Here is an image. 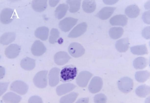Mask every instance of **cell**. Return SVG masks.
I'll use <instances>...</instances> for the list:
<instances>
[{
	"label": "cell",
	"mask_w": 150,
	"mask_h": 103,
	"mask_svg": "<svg viewBox=\"0 0 150 103\" xmlns=\"http://www.w3.org/2000/svg\"><path fill=\"white\" fill-rule=\"evenodd\" d=\"M77 73V68L72 65H69L64 67L60 73L61 80L66 82L71 81L76 77Z\"/></svg>",
	"instance_id": "cell-1"
},
{
	"label": "cell",
	"mask_w": 150,
	"mask_h": 103,
	"mask_svg": "<svg viewBox=\"0 0 150 103\" xmlns=\"http://www.w3.org/2000/svg\"><path fill=\"white\" fill-rule=\"evenodd\" d=\"M48 71L42 70L38 72L33 79L35 85L40 88L46 87L47 85V75Z\"/></svg>",
	"instance_id": "cell-2"
},
{
	"label": "cell",
	"mask_w": 150,
	"mask_h": 103,
	"mask_svg": "<svg viewBox=\"0 0 150 103\" xmlns=\"http://www.w3.org/2000/svg\"><path fill=\"white\" fill-rule=\"evenodd\" d=\"M117 84L119 90L124 93L129 92L133 88V81L131 78L128 77L121 78L118 81Z\"/></svg>",
	"instance_id": "cell-3"
},
{
	"label": "cell",
	"mask_w": 150,
	"mask_h": 103,
	"mask_svg": "<svg viewBox=\"0 0 150 103\" xmlns=\"http://www.w3.org/2000/svg\"><path fill=\"white\" fill-rule=\"evenodd\" d=\"M28 86L24 82L16 80L13 82L10 86V89L18 94L22 95L25 94L28 91Z\"/></svg>",
	"instance_id": "cell-4"
},
{
	"label": "cell",
	"mask_w": 150,
	"mask_h": 103,
	"mask_svg": "<svg viewBox=\"0 0 150 103\" xmlns=\"http://www.w3.org/2000/svg\"><path fill=\"white\" fill-rule=\"evenodd\" d=\"M68 51L73 57L78 58L81 56L84 53L85 50L80 44L76 42L71 43L68 48Z\"/></svg>",
	"instance_id": "cell-5"
},
{
	"label": "cell",
	"mask_w": 150,
	"mask_h": 103,
	"mask_svg": "<svg viewBox=\"0 0 150 103\" xmlns=\"http://www.w3.org/2000/svg\"><path fill=\"white\" fill-rule=\"evenodd\" d=\"M78 19L71 17H67L60 21L59 26L62 31H69L76 24Z\"/></svg>",
	"instance_id": "cell-6"
},
{
	"label": "cell",
	"mask_w": 150,
	"mask_h": 103,
	"mask_svg": "<svg viewBox=\"0 0 150 103\" xmlns=\"http://www.w3.org/2000/svg\"><path fill=\"white\" fill-rule=\"evenodd\" d=\"M92 76V74L89 71H82L79 73L76 78V83L80 87H85Z\"/></svg>",
	"instance_id": "cell-7"
},
{
	"label": "cell",
	"mask_w": 150,
	"mask_h": 103,
	"mask_svg": "<svg viewBox=\"0 0 150 103\" xmlns=\"http://www.w3.org/2000/svg\"><path fill=\"white\" fill-rule=\"evenodd\" d=\"M103 85L102 78L99 77L95 76L91 79L88 87V90L91 93L95 94L100 91Z\"/></svg>",
	"instance_id": "cell-8"
},
{
	"label": "cell",
	"mask_w": 150,
	"mask_h": 103,
	"mask_svg": "<svg viewBox=\"0 0 150 103\" xmlns=\"http://www.w3.org/2000/svg\"><path fill=\"white\" fill-rule=\"evenodd\" d=\"M14 10L10 8L3 9L0 14V21L4 24H8L13 20L15 15Z\"/></svg>",
	"instance_id": "cell-9"
},
{
	"label": "cell",
	"mask_w": 150,
	"mask_h": 103,
	"mask_svg": "<svg viewBox=\"0 0 150 103\" xmlns=\"http://www.w3.org/2000/svg\"><path fill=\"white\" fill-rule=\"evenodd\" d=\"M87 27V24L85 22L78 24L71 31L68 37L69 38H76L81 36L86 32Z\"/></svg>",
	"instance_id": "cell-10"
},
{
	"label": "cell",
	"mask_w": 150,
	"mask_h": 103,
	"mask_svg": "<svg viewBox=\"0 0 150 103\" xmlns=\"http://www.w3.org/2000/svg\"><path fill=\"white\" fill-rule=\"evenodd\" d=\"M60 71L59 69L56 67L52 68L50 71L48 78L49 84L50 86H55L59 83Z\"/></svg>",
	"instance_id": "cell-11"
},
{
	"label": "cell",
	"mask_w": 150,
	"mask_h": 103,
	"mask_svg": "<svg viewBox=\"0 0 150 103\" xmlns=\"http://www.w3.org/2000/svg\"><path fill=\"white\" fill-rule=\"evenodd\" d=\"M46 50V48L44 44L39 40H36L34 42L31 48L32 54L36 56L42 55L45 52Z\"/></svg>",
	"instance_id": "cell-12"
},
{
	"label": "cell",
	"mask_w": 150,
	"mask_h": 103,
	"mask_svg": "<svg viewBox=\"0 0 150 103\" xmlns=\"http://www.w3.org/2000/svg\"><path fill=\"white\" fill-rule=\"evenodd\" d=\"M20 50V46L16 44H12L6 48L5 54L8 58L13 59L19 55Z\"/></svg>",
	"instance_id": "cell-13"
},
{
	"label": "cell",
	"mask_w": 150,
	"mask_h": 103,
	"mask_svg": "<svg viewBox=\"0 0 150 103\" xmlns=\"http://www.w3.org/2000/svg\"><path fill=\"white\" fill-rule=\"evenodd\" d=\"M71 57L66 52L60 51L56 53L54 57L55 63L58 65H62L67 63Z\"/></svg>",
	"instance_id": "cell-14"
},
{
	"label": "cell",
	"mask_w": 150,
	"mask_h": 103,
	"mask_svg": "<svg viewBox=\"0 0 150 103\" xmlns=\"http://www.w3.org/2000/svg\"><path fill=\"white\" fill-rule=\"evenodd\" d=\"M128 18L126 16L123 14L115 15L112 17L109 20L110 24L112 26H124L127 24Z\"/></svg>",
	"instance_id": "cell-15"
},
{
	"label": "cell",
	"mask_w": 150,
	"mask_h": 103,
	"mask_svg": "<svg viewBox=\"0 0 150 103\" xmlns=\"http://www.w3.org/2000/svg\"><path fill=\"white\" fill-rule=\"evenodd\" d=\"M116 9L115 7H104L99 11L96 16L102 20H106L110 17Z\"/></svg>",
	"instance_id": "cell-16"
},
{
	"label": "cell",
	"mask_w": 150,
	"mask_h": 103,
	"mask_svg": "<svg viewBox=\"0 0 150 103\" xmlns=\"http://www.w3.org/2000/svg\"><path fill=\"white\" fill-rule=\"evenodd\" d=\"M76 87L75 85L71 83L62 84L57 87L56 93L58 96L62 95L72 91Z\"/></svg>",
	"instance_id": "cell-17"
},
{
	"label": "cell",
	"mask_w": 150,
	"mask_h": 103,
	"mask_svg": "<svg viewBox=\"0 0 150 103\" xmlns=\"http://www.w3.org/2000/svg\"><path fill=\"white\" fill-rule=\"evenodd\" d=\"M129 44V39L125 38L117 40L116 42L115 46L118 52H124L128 50Z\"/></svg>",
	"instance_id": "cell-18"
},
{
	"label": "cell",
	"mask_w": 150,
	"mask_h": 103,
	"mask_svg": "<svg viewBox=\"0 0 150 103\" xmlns=\"http://www.w3.org/2000/svg\"><path fill=\"white\" fill-rule=\"evenodd\" d=\"M47 0H33L32 3L33 9L38 12H41L44 11L47 6Z\"/></svg>",
	"instance_id": "cell-19"
},
{
	"label": "cell",
	"mask_w": 150,
	"mask_h": 103,
	"mask_svg": "<svg viewBox=\"0 0 150 103\" xmlns=\"http://www.w3.org/2000/svg\"><path fill=\"white\" fill-rule=\"evenodd\" d=\"M4 101L6 103H18L22 99V97L15 93L9 92L4 94L2 97Z\"/></svg>",
	"instance_id": "cell-20"
},
{
	"label": "cell",
	"mask_w": 150,
	"mask_h": 103,
	"mask_svg": "<svg viewBox=\"0 0 150 103\" xmlns=\"http://www.w3.org/2000/svg\"><path fill=\"white\" fill-rule=\"evenodd\" d=\"M140 11L137 5L132 4L126 8L125 10V13L129 17L135 18L139 15Z\"/></svg>",
	"instance_id": "cell-21"
},
{
	"label": "cell",
	"mask_w": 150,
	"mask_h": 103,
	"mask_svg": "<svg viewBox=\"0 0 150 103\" xmlns=\"http://www.w3.org/2000/svg\"><path fill=\"white\" fill-rule=\"evenodd\" d=\"M20 65L22 68L25 70H32L35 67V60L26 57L22 60L20 62Z\"/></svg>",
	"instance_id": "cell-22"
},
{
	"label": "cell",
	"mask_w": 150,
	"mask_h": 103,
	"mask_svg": "<svg viewBox=\"0 0 150 103\" xmlns=\"http://www.w3.org/2000/svg\"><path fill=\"white\" fill-rule=\"evenodd\" d=\"M49 29L47 27L42 26L37 28L35 32V36L43 41L46 40L48 35Z\"/></svg>",
	"instance_id": "cell-23"
},
{
	"label": "cell",
	"mask_w": 150,
	"mask_h": 103,
	"mask_svg": "<svg viewBox=\"0 0 150 103\" xmlns=\"http://www.w3.org/2000/svg\"><path fill=\"white\" fill-rule=\"evenodd\" d=\"M16 37V34L13 32H6L0 38V43L4 45H7L13 42Z\"/></svg>",
	"instance_id": "cell-24"
},
{
	"label": "cell",
	"mask_w": 150,
	"mask_h": 103,
	"mask_svg": "<svg viewBox=\"0 0 150 103\" xmlns=\"http://www.w3.org/2000/svg\"><path fill=\"white\" fill-rule=\"evenodd\" d=\"M96 4L94 0H86L82 2V7L86 12L90 13L93 12L96 8Z\"/></svg>",
	"instance_id": "cell-25"
},
{
	"label": "cell",
	"mask_w": 150,
	"mask_h": 103,
	"mask_svg": "<svg viewBox=\"0 0 150 103\" xmlns=\"http://www.w3.org/2000/svg\"><path fill=\"white\" fill-rule=\"evenodd\" d=\"M68 8V6L67 4L63 3L59 4L55 11L56 17L58 19L62 18L66 15Z\"/></svg>",
	"instance_id": "cell-26"
},
{
	"label": "cell",
	"mask_w": 150,
	"mask_h": 103,
	"mask_svg": "<svg viewBox=\"0 0 150 103\" xmlns=\"http://www.w3.org/2000/svg\"><path fill=\"white\" fill-rule=\"evenodd\" d=\"M150 87L146 85H140L135 90L137 95L141 98H145L150 93Z\"/></svg>",
	"instance_id": "cell-27"
},
{
	"label": "cell",
	"mask_w": 150,
	"mask_h": 103,
	"mask_svg": "<svg viewBox=\"0 0 150 103\" xmlns=\"http://www.w3.org/2000/svg\"><path fill=\"white\" fill-rule=\"evenodd\" d=\"M130 51L133 54L138 55H144L148 53L145 44L132 46L130 48Z\"/></svg>",
	"instance_id": "cell-28"
},
{
	"label": "cell",
	"mask_w": 150,
	"mask_h": 103,
	"mask_svg": "<svg viewBox=\"0 0 150 103\" xmlns=\"http://www.w3.org/2000/svg\"><path fill=\"white\" fill-rule=\"evenodd\" d=\"M148 64L147 60L144 57H139L133 61V65L134 68L136 69H142L145 68Z\"/></svg>",
	"instance_id": "cell-29"
},
{
	"label": "cell",
	"mask_w": 150,
	"mask_h": 103,
	"mask_svg": "<svg viewBox=\"0 0 150 103\" xmlns=\"http://www.w3.org/2000/svg\"><path fill=\"white\" fill-rule=\"evenodd\" d=\"M124 30L121 27H113L110 28L109 34L110 37L114 39H117L120 38L122 35Z\"/></svg>",
	"instance_id": "cell-30"
},
{
	"label": "cell",
	"mask_w": 150,
	"mask_h": 103,
	"mask_svg": "<svg viewBox=\"0 0 150 103\" xmlns=\"http://www.w3.org/2000/svg\"><path fill=\"white\" fill-rule=\"evenodd\" d=\"M150 77V73L147 70L141 71L136 72L135 78L138 82L143 83L148 79Z\"/></svg>",
	"instance_id": "cell-31"
},
{
	"label": "cell",
	"mask_w": 150,
	"mask_h": 103,
	"mask_svg": "<svg viewBox=\"0 0 150 103\" xmlns=\"http://www.w3.org/2000/svg\"><path fill=\"white\" fill-rule=\"evenodd\" d=\"M79 94L72 92L69 94L62 96L60 100V103H72L76 100Z\"/></svg>",
	"instance_id": "cell-32"
},
{
	"label": "cell",
	"mask_w": 150,
	"mask_h": 103,
	"mask_svg": "<svg viewBox=\"0 0 150 103\" xmlns=\"http://www.w3.org/2000/svg\"><path fill=\"white\" fill-rule=\"evenodd\" d=\"M81 2L80 0H67V3L69 6V12L74 13L78 11L80 8Z\"/></svg>",
	"instance_id": "cell-33"
},
{
	"label": "cell",
	"mask_w": 150,
	"mask_h": 103,
	"mask_svg": "<svg viewBox=\"0 0 150 103\" xmlns=\"http://www.w3.org/2000/svg\"><path fill=\"white\" fill-rule=\"evenodd\" d=\"M59 37V32L56 29L53 28L50 31V35L49 39V42L51 44L56 43Z\"/></svg>",
	"instance_id": "cell-34"
},
{
	"label": "cell",
	"mask_w": 150,
	"mask_h": 103,
	"mask_svg": "<svg viewBox=\"0 0 150 103\" xmlns=\"http://www.w3.org/2000/svg\"><path fill=\"white\" fill-rule=\"evenodd\" d=\"M93 100L95 103H106L107 98L104 94H99L95 95Z\"/></svg>",
	"instance_id": "cell-35"
},
{
	"label": "cell",
	"mask_w": 150,
	"mask_h": 103,
	"mask_svg": "<svg viewBox=\"0 0 150 103\" xmlns=\"http://www.w3.org/2000/svg\"><path fill=\"white\" fill-rule=\"evenodd\" d=\"M143 21L146 24H150V10L144 12L142 16Z\"/></svg>",
	"instance_id": "cell-36"
},
{
	"label": "cell",
	"mask_w": 150,
	"mask_h": 103,
	"mask_svg": "<svg viewBox=\"0 0 150 103\" xmlns=\"http://www.w3.org/2000/svg\"><path fill=\"white\" fill-rule=\"evenodd\" d=\"M41 98L37 96H34L31 97L28 101L29 103H43Z\"/></svg>",
	"instance_id": "cell-37"
},
{
	"label": "cell",
	"mask_w": 150,
	"mask_h": 103,
	"mask_svg": "<svg viewBox=\"0 0 150 103\" xmlns=\"http://www.w3.org/2000/svg\"><path fill=\"white\" fill-rule=\"evenodd\" d=\"M142 36L146 39H150V26H147L144 28L142 32Z\"/></svg>",
	"instance_id": "cell-38"
},
{
	"label": "cell",
	"mask_w": 150,
	"mask_h": 103,
	"mask_svg": "<svg viewBox=\"0 0 150 103\" xmlns=\"http://www.w3.org/2000/svg\"><path fill=\"white\" fill-rule=\"evenodd\" d=\"M59 0H49V4L51 7H54L59 2Z\"/></svg>",
	"instance_id": "cell-39"
},
{
	"label": "cell",
	"mask_w": 150,
	"mask_h": 103,
	"mask_svg": "<svg viewBox=\"0 0 150 103\" xmlns=\"http://www.w3.org/2000/svg\"><path fill=\"white\" fill-rule=\"evenodd\" d=\"M118 0H103V1L106 4L112 5L116 3Z\"/></svg>",
	"instance_id": "cell-40"
},
{
	"label": "cell",
	"mask_w": 150,
	"mask_h": 103,
	"mask_svg": "<svg viewBox=\"0 0 150 103\" xmlns=\"http://www.w3.org/2000/svg\"><path fill=\"white\" fill-rule=\"evenodd\" d=\"M89 98H82L79 99L77 101L76 103H87L89 101Z\"/></svg>",
	"instance_id": "cell-41"
}]
</instances>
